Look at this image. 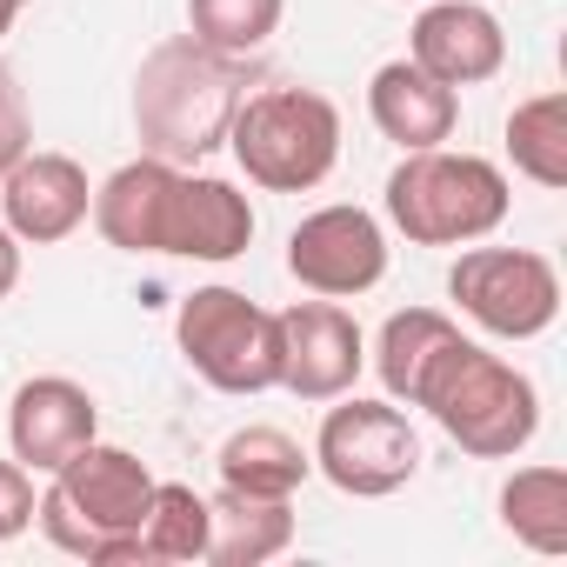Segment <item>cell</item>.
Instances as JSON below:
<instances>
[{
  "label": "cell",
  "instance_id": "12",
  "mask_svg": "<svg viewBox=\"0 0 567 567\" xmlns=\"http://www.w3.org/2000/svg\"><path fill=\"white\" fill-rule=\"evenodd\" d=\"M408 61L461 94L507 68V28L487 0H421V14L408 28Z\"/></svg>",
  "mask_w": 567,
  "mask_h": 567
},
{
  "label": "cell",
  "instance_id": "20",
  "mask_svg": "<svg viewBox=\"0 0 567 567\" xmlns=\"http://www.w3.org/2000/svg\"><path fill=\"white\" fill-rule=\"evenodd\" d=\"M501 527L534 547V554H567V474L554 461H534V467H514L501 481Z\"/></svg>",
  "mask_w": 567,
  "mask_h": 567
},
{
  "label": "cell",
  "instance_id": "28",
  "mask_svg": "<svg viewBox=\"0 0 567 567\" xmlns=\"http://www.w3.org/2000/svg\"><path fill=\"white\" fill-rule=\"evenodd\" d=\"M21 8H28V0H21Z\"/></svg>",
  "mask_w": 567,
  "mask_h": 567
},
{
  "label": "cell",
  "instance_id": "16",
  "mask_svg": "<svg viewBox=\"0 0 567 567\" xmlns=\"http://www.w3.org/2000/svg\"><path fill=\"white\" fill-rule=\"evenodd\" d=\"M174 174H181V167L161 161V154L121 161V167L94 187V207H87V220L101 227V240L121 247V254H161V227H167Z\"/></svg>",
  "mask_w": 567,
  "mask_h": 567
},
{
  "label": "cell",
  "instance_id": "17",
  "mask_svg": "<svg viewBox=\"0 0 567 567\" xmlns=\"http://www.w3.org/2000/svg\"><path fill=\"white\" fill-rule=\"evenodd\" d=\"M295 547V501H267V494H207V560L214 567H267Z\"/></svg>",
  "mask_w": 567,
  "mask_h": 567
},
{
  "label": "cell",
  "instance_id": "23",
  "mask_svg": "<svg viewBox=\"0 0 567 567\" xmlns=\"http://www.w3.org/2000/svg\"><path fill=\"white\" fill-rule=\"evenodd\" d=\"M280 21H288V0H187V34L234 61H254L280 34Z\"/></svg>",
  "mask_w": 567,
  "mask_h": 567
},
{
  "label": "cell",
  "instance_id": "2",
  "mask_svg": "<svg viewBox=\"0 0 567 567\" xmlns=\"http://www.w3.org/2000/svg\"><path fill=\"white\" fill-rule=\"evenodd\" d=\"M147 501H154V474L134 447H114V441H87L81 454H68L41 501H34V527L87 560V567H141V520H147Z\"/></svg>",
  "mask_w": 567,
  "mask_h": 567
},
{
  "label": "cell",
  "instance_id": "29",
  "mask_svg": "<svg viewBox=\"0 0 567 567\" xmlns=\"http://www.w3.org/2000/svg\"><path fill=\"white\" fill-rule=\"evenodd\" d=\"M414 8H421V0H414Z\"/></svg>",
  "mask_w": 567,
  "mask_h": 567
},
{
  "label": "cell",
  "instance_id": "18",
  "mask_svg": "<svg viewBox=\"0 0 567 567\" xmlns=\"http://www.w3.org/2000/svg\"><path fill=\"white\" fill-rule=\"evenodd\" d=\"M454 341H461V321H454V315H441V308H394V315L381 321V334H374L368 368H374V381H381V394H388L394 408H414L427 368H434Z\"/></svg>",
  "mask_w": 567,
  "mask_h": 567
},
{
  "label": "cell",
  "instance_id": "13",
  "mask_svg": "<svg viewBox=\"0 0 567 567\" xmlns=\"http://www.w3.org/2000/svg\"><path fill=\"white\" fill-rule=\"evenodd\" d=\"M254 200L220 181V174H200V167H181L174 174V194H167V227H161V254L167 260H207V267H227L254 247Z\"/></svg>",
  "mask_w": 567,
  "mask_h": 567
},
{
  "label": "cell",
  "instance_id": "5",
  "mask_svg": "<svg viewBox=\"0 0 567 567\" xmlns=\"http://www.w3.org/2000/svg\"><path fill=\"white\" fill-rule=\"evenodd\" d=\"M227 154L267 194H315L341 161V107L321 87H260L234 107Z\"/></svg>",
  "mask_w": 567,
  "mask_h": 567
},
{
  "label": "cell",
  "instance_id": "22",
  "mask_svg": "<svg viewBox=\"0 0 567 567\" xmlns=\"http://www.w3.org/2000/svg\"><path fill=\"white\" fill-rule=\"evenodd\" d=\"M141 567H194L207 560V494L187 481H154L147 520H141Z\"/></svg>",
  "mask_w": 567,
  "mask_h": 567
},
{
  "label": "cell",
  "instance_id": "15",
  "mask_svg": "<svg viewBox=\"0 0 567 567\" xmlns=\"http://www.w3.org/2000/svg\"><path fill=\"white\" fill-rule=\"evenodd\" d=\"M368 121H374L381 141H394L401 154L441 147V141H454V127H461V94L441 87L427 68H414V61L401 54V61H381V68L368 74Z\"/></svg>",
  "mask_w": 567,
  "mask_h": 567
},
{
  "label": "cell",
  "instance_id": "11",
  "mask_svg": "<svg viewBox=\"0 0 567 567\" xmlns=\"http://www.w3.org/2000/svg\"><path fill=\"white\" fill-rule=\"evenodd\" d=\"M87 207H94L87 167L54 147H28L0 181V220L21 247H61L68 234L87 227Z\"/></svg>",
  "mask_w": 567,
  "mask_h": 567
},
{
  "label": "cell",
  "instance_id": "9",
  "mask_svg": "<svg viewBox=\"0 0 567 567\" xmlns=\"http://www.w3.org/2000/svg\"><path fill=\"white\" fill-rule=\"evenodd\" d=\"M388 220L374 207L354 200H328L315 214H301V227L288 234V274L321 301H361L388 280Z\"/></svg>",
  "mask_w": 567,
  "mask_h": 567
},
{
  "label": "cell",
  "instance_id": "6",
  "mask_svg": "<svg viewBox=\"0 0 567 567\" xmlns=\"http://www.w3.org/2000/svg\"><path fill=\"white\" fill-rule=\"evenodd\" d=\"M174 348L214 394L254 401L280 388V315H267L227 280L194 288L174 308Z\"/></svg>",
  "mask_w": 567,
  "mask_h": 567
},
{
  "label": "cell",
  "instance_id": "3",
  "mask_svg": "<svg viewBox=\"0 0 567 567\" xmlns=\"http://www.w3.org/2000/svg\"><path fill=\"white\" fill-rule=\"evenodd\" d=\"M381 207H388V227L408 234V247H474L507 220L514 187L501 161L441 141V147L401 154V167L381 187Z\"/></svg>",
  "mask_w": 567,
  "mask_h": 567
},
{
  "label": "cell",
  "instance_id": "19",
  "mask_svg": "<svg viewBox=\"0 0 567 567\" xmlns=\"http://www.w3.org/2000/svg\"><path fill=\"white\" fill-rule=\"evenodd\" d=\"M214 474L220 487L234 494H267V501H295L315 474V454L288 434V427H267V421H247L220 441L214 454Z\"/></svg>",
  "mask_w": 567,
  "mask_h": 567
},
{
  "label": "cell",
  "instance_id": "25",
  "mask_svg": "<svg viewBox=\"0 0 567 567\" xmlns=\"http://www.w3.org/2000/svg\"><path fill=\"white\" fill-rule=\"evenodd\" d=\"M28 147H34V114H28V101H21L14 74L0 68V181H8V167H14Z\"/></svg>",
  "mask_w": 567,
  "mask_h": 567
},
{
  "label": "cell",
  "instance_id": "1",
  "mask_svg": "<svg viewBox=\"0 0 567 567\" xmlns=\"http://www.w3.org/2000/svg\"><path fill=\"white\" fill-rule=\"evenodd\" d=\"M247 101V61L200 48L194 34H167L134 68V134L141 154H161L174 167L207 161L227 147L234 107Z\"/></svg>",
  "mask_w": 567,
  "mask_h": 567
},
{
  "label": "cell",
  "instance_id": "7",
  "mask_svg": "<svg viewBox=\"0 0 567 567\" xmlns=\"http://www.w3.org/2000/svg\"><path fill=\"white\" fill-rule=\"evenodd\" d=\"M308 454H315V474L348 501H388L421 474V434H414L408 408H394L388 394L381 401H368V394L328 401Z\"/></svg>",
  "mask_w": 567,
  "mask_h": 567
},
{
  "label": "cell",
  "instance_id": "14",
  "mask_svg": "<svg viewBox=\"0 0 567 567\" xmlns=\"http://www.w3.org/2000/svg\"><path fill=\"white\" fill-rule=\"evenodd\" d=\"M94 434H101V401L81 381H68V374H34L8 401V454L28 474H54Z\"/></svg>",
  "mask_w": 567,
  "mask_h": 567
},
{
  "label": "cell",
  "instance_id": "4",
  "mask_svg": "<svg viewBox=\"0 0 567 567\" xmlns=\"http://www.w3.org/2000/svg\"><path fill=\"white\" fill-rule=\"evenodd\" d=\"M414 408L434 414V427L474 461H514L540 434V388L507 354H487L467 334L427 368Z\"/></svg>",
  "mask_w": 567,
  "mask_h": 567
},
{
  "label": "cell",
  "instance_id": "21",
  "mask_svg": "<svg viewBox=\"0 0 567 567\" xmlns=\"http://www.w3.org/2000/svg\"><path fill=\"white\" fill-rule=\"evenodd\" d=\"M507 161H514L520 181H534L547 194L567 187V94L560 87L514 101V114H507Z\"/></svg>",
  "mask_w": 567,
  "mask_h": 567
},
{
  "label": "cell",
  "instance_id": "27",
  "mask_svg": "<svg viewBox=\"0 0 567 567\" xmlns=\"http://www.w3.org/2000/svg\"><path fill=\"white\" fill-rule=\"evenodd\" d=\"M21 21V0H0V41H8V28Z\"/></svg>",
  "mask_w": 567,
  "mask_h": 567
},
{
  "label": "cell",
  "instance_id": "26",
  "mask_svg": "<svg viewBox=\"0 0 567 567\" xmlns=\"http://www.w3.org/2000/svg\"><path fill=\"white\" fill-rule=\"evenodd\" d=\"M21 254H28V247L8 234V220H0V301H8V295L21 288Z\"/></svg>",
  "mask_w": 567,
  "mask_h": 567
},
{
  "label": "cell",
  "instance_id": "8",
  "mask_svg": "<svg viewBox=\"0 0 567 567\" xmlns=\"http://www.w3.org/2000/svg\"><path fill=\"white\" fill-rule=\"evenodd\" d=\"M447 301L461 321H474L494 341H540L560 321V274L534 247H461L447 267Z\"/></svg>",
  "mask_w": 567,
  "mask_h": 567
},
{
  "label": "cell",
  "instance_id": "24",
  "mask_svg": "<svg viewBox=\"0 0 567 567\" xmlns=\"http://www.w3.org/2000/svg\"><path fill=\"white\" fill-rule=\"evenodd\" d=\"M34 474L14 461V454H0V547L8 540H21L28 527H34Z\"/></svg>",
  "mask_w": 567,
  "mask_h": 567
},
{
  "label": "cell",
  "instance_id": "10",
  "mask_svg": "<svg viewBox=\"0 0 567 567\" xmlns=\"http://www.w3.org/2000/svg\"><path fill=\"white\" fill-rule=\"evenodd\" d=\"M368 368V334L361 321L341 308V301H295V308H280V388H288L295 401H341L354 394Z\"/></svg>",
  "mask_w": 567,
  "mask_h": 567
}]
</instances>
